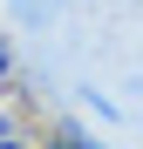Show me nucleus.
<instances>
[{"label":"nucleus","mask_w":143,"mask_h":149,"mask_svg":"<svg viewBox=\"0 0 143 149\" xmlns=\"http://www.w3.org/2000/svg\"><path fill=\"white\" fill-rule=\"evenodd\" d=\"M7 74H14V47H7V34H0V88H7Z\"/></svg>","instance_id":"3"},{"label":"nucleus","mask_w":143,"mask_h":149,"mask_svg":"<svg viewBox=\"0 0 143 149\" xmlns=\"http://www.w3.org/2000/svg\"><path fill=\"white\" fill-rule=\"evenodd\" d=\"M48 149H95V142H89V136H75V129H61V136L48 142Z\"/></svg>","instance_id":"2"},{"label":"nucleus","mask_w":143,"mask_h":149,"mask_svg":"<svg viewBox=\"0 0 143 149\" xmlns=\"http://www.w3.org/2000/svg\"><path fill=\"white\" fill-rule=\"evenodd\" d=\"M0 149H27V142H20V129H14V115H0Z\"/></svg>","instance_id":"1"}]
</instances>
